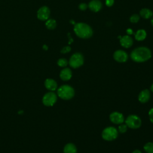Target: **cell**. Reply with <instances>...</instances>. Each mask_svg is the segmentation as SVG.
<instances>
[{
  "instance_id": "obj_24",
  "label": "cell",
  "mask_w": 153,
  "mask_h": 153,
  "mask_svg": "<svg viewBox=\"0 0 153 153\" xmlns=\"http://www.w3.org/2000/svg\"><path fill=\"white\" fill-rule=\"evenodd\" d=\"M71 48L70 47L66 46V47H63V48L61 50V53H63V54H64V53H67L69 52V51H71Z\"/></svg>"
},
{
  "instance_id": "obj_4",
  "label": "cell",
  "mask_w": 153,
  "mask_h": 153,
  "mask_svg": "<svg viewBox=\"0 0 153 153\" xmlns=\"http://www.w3.org/2000/svg\"><path fill=\"white\" fill-rule=\"evenodd\" d=\"M118 136V131L116 128L109 126L106 127L102 133V138L108 141H111L115 140Z\"/></svg>"
},
{
  "instance_id": "obj_27",
  "label": "cell",
  "mask_w": 153,
  "mask_h": 153,
  "mask_svg": "<svg viewBox=\"0 0 153 153\" xmlns=\"http://www.w3.org/2000/svg\"><path fill=\"white\" fill-rule=\"evenodd\" d=\"M114 0H106V5L108 7H111L114 4Z\"/></svg>"
},
{
  "instance_id": "obj_8",
  "label": "cell",
  "mask_w": 153,
  "mask_h": 153,
  "mask_svg": "<svg viewBox=\"0 0 153 153\" xmlns=\"http://www.w3.org/2000/svg\"><path fill=\"white\" fill-rule=\"evenodd\" d=\"M50 14V11L47 6L41 7L37 11V17L40 20H47L48 19Z\"/></svg>"
},
{
  "instance_id": "obj_12",
  "label": "cell",
  "mask_w": 153,
  "mask_h": 153,
  "mask_svg": "<svg viewBox=\"0 0 153 153\" xmlns=\"http://www.w3.org/2000/svg\"><path fill=\"white\" fill-rule=\"evenodd\" d=\"M45 87L50 91H54L57 88V84L55 80L51 78H47L44 82Z\"/></svg>"
},
{
  "instance_id": "obj_2",
  "label": "cell",
  "mask_w": 153,
  "mask_h": 153,
  "mask_svg": "<svg viewBox=\"0 0 153 153\" xmlns=\"http://www.w3.org/2000/svg\"><path fill=\"white\" fill-rule=\"evenodd\" d=\"M74 31L76 35L81 38H88L93 34V30L90 26L83 23L75 24Z\"/></svg>"
},
{
  "instance_id": "obj_5",
  "label": "cell",
  "mask_w": 153,
  "mask_h": 153,
  "mask_svg": "<svg viewBox=\"0 0 153 153\" xmlns=\"http://www.w3.org/2000/svg\"><path fill=\"white\" fill-rule=\"evenodd\" d=\"M126 124L130 128L136 129L139 128L142 124V121L140 117L136 115H130L126 120Z\"/></svg>"
},
{
  "instance_id": "obj_28",
  "label": "cell",
  "mask_w": 153,
  "mask_h": 153,
  "mask_svg": "<svg viewBox=\"0 0 153 153\" xmlns=\"http://www.w3.org/2000/svg\"><path fill=\"white\" fill-rule=\"evenodd\" d=\"M127 33H128V34H132V33H133V30H132L131 29H128L127 30Z\"/></svg>"
},
{
  "instance_id": "obj_18",
  "label": "cell",
  "mask_w": 153,
  "mask_h": 153,
  "mask_svg": "<svg viewBox=\"0 0 153 153\" xmlns=\"http://www.w3.org/2000/svg\"><path fill=\"white\" fill-rule=\"evenodd\" d=\"M146 36V33L144 30L140 29L137 30L136 33L135 34V38L137 41H142L143 40Z\"/></svg>"
},
{
  "instance_id": "obj_23",
  "label": "cell",
  "mask_w": 153,
  "mask_h": 153,
  "mask_svg": "<svg viewBox=\"0 0 153 153\" xmlns=\"http://www.w3.org/2000/svg\"><path fill=\"white\" fill-rule=\"evenodd\" d=\"M139 20V16L137 14H133L131 16L130 20L132 23H137Z\"/></svg>"
},
{
  "instance_id": "obj_20",
  "label": "cell",
  "mask_w": 153,
  "mask_h": 153,
  "mask_svg": "<svg viewBox=\"0 0 153 153\" xmlns=\"http://www.w3.org/2000/svg\"><path fill=\"white\" fill-rule=\"evenodd\" d=\"M144 150L147 153H153V143L148 142L143 146Z\"/></svg>"
},
{
  "instance_id": "obj_6",
  "label": "cell",
  "mask_w": 153,
  "mask_h": 153,
  "mask_svg": "<svg viewBox=\"0 0 153 153\" xmlns=\"http://www.w3.org/2000/svg\"><path fill=\"white\" fill-rule=\"evenodd\" d=\"M69 63L72 68H78L83 65L84 57L81 53H76L71 57Z\"/></svg>"
},
{
  "instance_id": "obj_15",
  "label": "cell",
  "mask_w": 153,
  "mask_h": 153,
  "mask_svg": "<svg viewBox=\"0 0 153 153\" xmlns=\"http://www.w3.org/2000/svg\"><path fill=\"white\" fill-rule=\"evenodd\" d=\"M120 43L123 47L125 48H128L133 44V39L130 36L126 35L120 38Z\"/></svg>"
},
{
  "instance_id": "obj_26",
  "label": "cell",
  "mask_w": 153,
  "mask_h": 153,
  "mask_svg": "<svg viewBox=\"0 0 153 153\" xmlns=\"http://www.w3.org/2000/svg\"><path fill=\"white\" fill-rule=\"evenodd\" d=\"M87 8V5L85 3H82L81 4H79V8L81 10H85Z\"/></svg>"
},
{
  "instance_id": "obj_13",
  "label": "cell",
  "mask_w": 153,
  "mask_h": 153,
  "mask_svg": "<svg viewBox=\"0 0 153 153\" xmlns=\"http://www.w3.org/2000/svg\"><path fill=\"white\" fill-rule=\"evenodd\" d=\"M72 77V71L69 68L63 69L60 73V78L63 81H68Z\"/></svg>"
},
{
  "instance_id": "obj_22",
  "label": "cell",
  "mask_w": 153,
  "mask_h": 153,
  "mask_svg": "<svg viewBox=\"0 0 153 153\" xmlns=\"http://www.w3.org/2000/svg\"><path fill=\"white\" fill-rule=\"evenodd\" d=\"M127 130V126L126 124H121L118 126V130L120 133H124Z\"/></svg>"
},
{
  "instance_id": "obj_14",
  "label": "cell",
  "mask_w": 153,
  "mask_h": 153,
  "mask_svg": "<svg viewBox=\"0 0 153 153\" xmlns=\"http://www.w3.org/2000/svg\"><path fill=\"white\" fill-rule=\"evenodd\" d=\"M102 3L99 0H92L88 4L90 9L94 12L99 11L102 8Z\"/></svg>"
},
{
  "instance_id": "obj_3",
  "label": "cell",
  "mask_w": 153,
  "mask_h": 153,
  "mask_svg": "<svg viewBox=\"0 0 153 153\" xmlns=\"http://www.w3.org/2000/svg\"><path fill=\"white\" fill-rule=\"evenodd\" d=\"M58 96L63 100H69L75 94L74 89L69 85H63L57 89Z\"/></svg>"
},
{
  "instance_id": "obj_31",
  "label": "cell",
  "mask_w": 153,
  "mask_h": 153,
  "mask_svg": "<svg viewBox=\"0 0 153 153\" xmlns=\"http://www.w3.org/2000/svg\"><path fill=\"white\" fill-rule=\"evenodd\" d=\"M151 90L153 92V84H152V85L151 86Z\"/></svg>"
},
{
  "instance_id": "obj_32",
  "label": "cell",
  "mask_w": 153,
  "mask_h": 153,
  "mask_svg": "<svg viewBox=\"0 0 153 153\" xmlns=\"http://www.w3.org/2000/svg\"><path fill=\"white\" fill-rule=\"evenodd\" d=\"M151 24H152V25L153 26V17H152V20H151Z\"/></svg>"
},
{
  "instance_id": "obj_21",
  "label": "cell",
  "mask_w": 153,
  "mask_h": 153,
  "mask_svg": "<svg viewBox=\"0 0 153 153\" xmlns=\"http://www.w3.org/2000/svg\"><path fill=\"white\" fill-rule=\"evenodd\" d=\"M68 62L66 59H64V58L59 59L57 61V65L60 67H65L68 65Z\"/></svg>"
},
{
  "instance_id": "obj_1",
  "label": "cell",
  "mask_w": 153,
  "mask_h": 153,
  "mask_svg": "<svg viewBox=\"0 0 153 153\" xmlns=\"http://www.w3.org/2000/svg\"><path fill=\"white\" fill-rule=\"evenodd\" d=\"M130 57L136 62H143L151 58V52L146 47H139L132 51Z\"/></svg>"
},
{
  "instance_id": "obj_10",
  "label": "cell",
  "mask_w": 153,
  "mask_h": 153,
  "mask_svg": "<svg viewBox=\"0 0 153 153\" xmlns=\"http://www.w3.org/2000/svg\"><path fill=\"white\" fill-rule=\"evenodd\" d=\"M114 58L118 62H125L128 59V55L124 51L117 50L114 54Z\"/></svg>"
},
{
  "instance_id": "obj_19",
  "label": "cell",
  "mask_w": 153,
  "mask_h": 153,
  "mask_svg": "<svg viewBox=\"0 0 153 153\" xmlns=\"http://www.w3.org/2000/svg\"><path fill=\"white\" fill-rule=\"evenodd\" d=\"M45 26L48 29H54L56 26V22L54 19H48L45 22Z\"/></svg>"
},
{
  "instance_id": "obj_17",
  "label": "cell",
  "mask_w": 153,
  "mask_h": 153,
  "mask_svg": "<svg viewBox=\"0 0 153 153\" xmlns=\"http://www.w3.org/2000/svg\"><path fill=\"white\" fill-rule=\"evenodd\" d=\"M140 16L144 19H149L152 16V12L148 8H143L140 11Z\"/></svg>"
},
{
  "instance_id": "obj_29",
  "label": "cell",
  "mask_w": 153,
  "mask_h": 153,
  "mask_svg": "<svg viewBox=\"0 0 153 153\" xmlns=\"http://www.w3.org/2000/svg\"><path fill=\"white\" fill-rule=\"evenodd\" d=\"M132 153H142V152H141L140 151H139L138 149H136V150L133 151V152Z\"/></svg>"
},
{
  "instance_id": "obj_7",
  "label": "cell",
  "mask_w": 153,
  "mask_h": 153,
  "mask_svg": "<svg viewBox=\"0 0 153 153\" xmlns=\"http://www.w3.org/2000/svg\"><path fill=\"white\" fill-rule=\"evenodd\" d=\"M57 95L53 92H48L44 94L42 97V103L47 106H51L55 104L57 101Z\"/></svg>"
},
{
  "instance_id": "obj_9",
  "label": "cell",
  "mask_w": 153,
  "mask_h": 153,
  "mask_svg": "<svg viewBox=\"0 0 153 153\" xmlns=\"http://www.w3.org/2000/svg\"><path fill=\"white\" fill-rule=\"evenodd\" d=\"M109 119L111 121L116 124H122L124 121V117L123 115L119 112H113L109 115Z\"/></svg>"
},
{
  "instance_id": "obj_30",
  "label": "cell",
  "mask_w": 153,
  "mask_h": 153,
  "mask_svg": "<svg viewBox=\"0 0 153 153\" xmlns=\"http://www.w3.org/2000/svg\"><path fill=\"white\" fill-rule=\"evenodd\" d=\"M43 48H44V49H45V50H47V49H48V47H47V46H46L45 45H44L43 46Z\"/></svg>"
},
{
  "instance_id": "obj_11",
  "label": "cell",
  "mask_w": 153,
  "mask_h": 153,
  "mask_svg": "<svg viewBox=\"0 0 153 153\" xmlns=\"http://www.w3.org/2000/svg\"><path fill=\"white\" fill-rule=\"evenodd\" d=\"M150 98V91L148 89H145L142 90L139 94L138 100L141 103L147 102Z\"/></svg>"
},
{
  "instance_id": "obj_16",
  "label": "cell",
  "mask_w": 153,
  "mask_h": 153,
  "mask_svg": "<svg viewBox=\"0 0 153 153\" xmlns=\"http://www.w3.org/2000/svg\"><path fill=\"white\" fill-rule=\"evenodd\" d=\"M76 148L74 143H67L63 149L64 153H76Z\"/></svg>"
},
{
  "instance_id": "obj_25",
  "label": "cell",
  "mask_w": 153,
  "mask_h": 153,
  "mask_svg": "<svg viewBox=\"0 0 153 153\" xmlns=\"http://www.w3.org/2000/svg\"><path fill=\"white\" fill-rule=\"evenodd\" d=\"M149 120L151 121V123H153V108H151L149 111Z\"/></svg>"
}]
</instances>
